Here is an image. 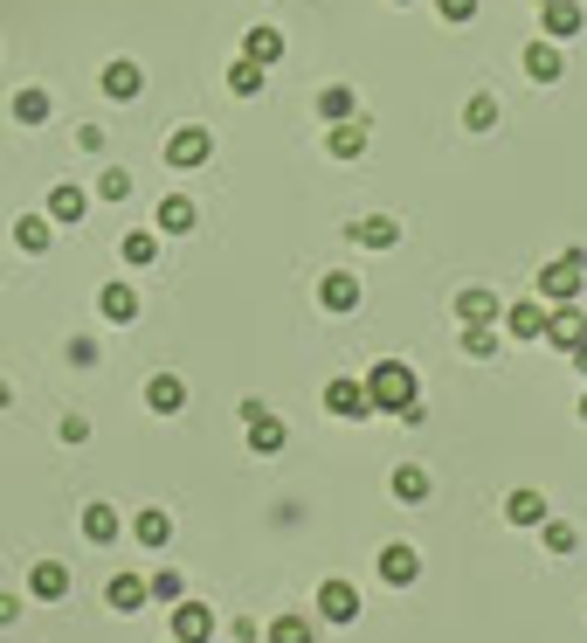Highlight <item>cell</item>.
<instances>
[{"mask_svg":"<svg viewBox=\"0 0 587 643\" xmlns=\"http://www.w3.org/2000/svg\"><path fill=\"white\" fill-rule=\"evenodd\" d=\"M463 125H470V131H490V125H498V98H490V90H477V98L463 104Z\"/></svg>","mask_w":587,"mask_h":643,"instance_id":"cell-35","label":"cell"},{"mask_svg":"<svg viewBox=\"0 0 587 643\" xmlns=\"http://www.w3.org/2000/svg\"><path fill=\"white\" fill-rule=\"evenodd\" d=\"M539 533H546V546H553V554H574V546H580V533H574L566 519H546Z\"/></svg>","mask_w":587,"mask_h":643,"instance_id":"cell-39","label":"cell"},{"mask_svg":"<svg viewBox=\"0 0 587 643\" xmlns=\"http://www.w3.org/2000/svg\"><path fill=\"white\" fill-rule=\"evenodd\" d=\"M326 408H332V415H346V423H367V415H373L367 381H332V388H326Z\"/></svg>","mask_w":587,"mask_h":643,"instance_id":"cell-9","label":"cell"},{"mask_svg":"<svg viewBox=\"0 0 587 643\" xmlns=\"http://www.w3.org/2000/svg\"><path fill=\"white\" fill-rule=\"evenodd\" d=\"M429 491H435V478H429L422 464H401V470H394V499H401V505H422Z\"/></svg>","mask_w":587,"mask_h":643,"instance_id":"cell-26","label":"cell"},{"mask_svg":"<svg viewBox=\"0 0 587 643\" xmlns=\"http://www.w3.org/2000/svg\"><path fill=\"white\" fill-rule=\"evenodd\" d=\"M8 402H14V388H8V381H0V408H8Z\"/></svg>","mask_w":587,"mask_h":643,"instance_id":"cell-43","label":"cell"},{"mask_svg":"<svg viewBox=\"0 0 587 643\" xmlns=\"http://www.w3.org/2000/svg\"><path fill=\"white\" fill-rule=\"evenodd\" d=\"M401 8H408V0H401Z\"/></svg>","mask_w":587,"mask_h":643,"instance_id":"cell-46","label":"cell"},{"mask_svg":"<svg viewBox=\"0 0 587 643\" xmlns=\"http://www.w3.org/2000/svg\"><path fill=\"white\" fill-rule=\"evenodd\" d=\"M367 402H373V415H408L414 408V367L408 361H373Z\"/></svg>","mask_w":587,"mask_h":643,"instance_id":"cell-1","label":"cell"},{"mask_svg":"<svg viewBox=\"0 0 587 643\" xmlns=\"http://www.w3.org/2000/svg\"><path fill=\"white\" fill-rule=\"evenodd\" d=\"M145 595L174 609V602H187V575H180V567H159V575H145Z\"/></svg>","mask_w":587,"mask_h":643,"instance_id":"cell-30","label":"cell"},{"mask_svg":"<svg viewBox=\"0 0 587 643\" xmlns=\"http://www.w3.org/2000/svg\"><path fill=\"white\" fill-rule=\"evenodd\" d=\"M318 305H326V312H353V305H359V277H353V270H326V283H318Z\"/></svg>","mask_w":587,"mask_h":643,"instance_id":"cell-16","label":"cell"},{"mask_svg":"<svg viewBox=\"0 0 587 643\" xmlns=\"http://www.w3.org/2000/svg\"><path fill=\"white\" fill-rule=\"evenodd\" d=\"M84 207H90V194H84V187H49V207H42V215L55 222V229H77V222H84Z\"/></svg>","mask_w":587,"mask_h":643,"instance_id":"cell-8","label":"cell"},{"mask_svg":"<svg viewBox=\"0 0 587 643\" xmlns=\"http://www.w3.org/2000/svg\"><path fill=\"white\" fill-rule=\"evenodd\" d=\"M118 533H125V526H118L111 505H84V540H90V546H111Z\"/></svg>","mask_w":587,"mask_h":643,"instance_id":"cell-27","label":"cell"},{"mask_svg":"<svg viewBox=\"0 0 587 643\" xmlns=\"http://www.w3.org/2000/svg\"><path fill=\"white\" fill-rule=\"evenodd\" d=\"M574 367H580V374H587V339H580V346H574Z\"/></svg>","mask_w":587,"mask_h":643,"instance_id":"cell-42","label":"cell"},{"mask_svg":"<svg viewBox=\"0 0 587 643\" xmlns=\"http://www.w3.org/2000/svg\"><path fill=\"white\" fill-rule=\"evenodd\" d=\"M28 595H35V602H63V595H69V567H63V560H35Z\"/></svg>","mask_w":587,"mask_h":643,"instance_id":"cell-15","label":"cell"},{"mask_svg":"<svg viewBox=\"0 0 587 643\" xmlns=\"http://www.w3.org/2000/svg\"><path fill=\"white\" fill-rule=\"evenodd\" d=\"M539 8H553V0H539Z\"/></svg>","mask_w":587,"mask_h":643,"instance_id":"cell-45","label":"cell"},{"mask_svg":"<svg viewBox=\"0 0 587 643\" xmlns=\"http://www.w3.org/2000/svg\"><path fill=\"white\" fill-rule=\"evenodd\" d=\"M580 277H587V250H560V256L539 270V305H574V298H580Z\"/></svg>","mask_w":587,"mask_h":643,"instance_id":"cell-2","label":"cell"},{"mask_svg":"<svg viewBox=\"0 0 587 643\" xmlns=\"http://www.w3.org/2000/svg\"><path fill=\"white\" fill-rule=\"evenodd\" d=\"M263 643H318V630H311L305 616H277L270 630H263Z\"/></svg>","mask_w":587,"mask_h":643,"instance_id":"cell-32","label":"cell"},{"mask_svg":"<svg viewBox=\"0 0 587 643\" xmlns=\"http://www.w3.org/2000/svg\"><path fill=\"white\" fill-rule=\"evenodd\" d=\"M263 84H270V70H263V63H250V55H242V63L229 70V90H235V98H256Z\"/></svg>","mask_w":587,"mask_h":643,"instance_id":"cell-33","label":"cell"},{"mask_svg":"<svg viewBox=\"0 0 587 643\" xmlns=\"http://www.w3.org/2000/svg\"><path fill=\"white\" fill-rule=\"evenodd\" d=\"M373 567H381V581H387V589H408V581L422 575V554H414L408 540H387V546H381V560H373Z\"/></svg>","mask_w":587,"mask_h":643,"instance_id":"cell-5","label":"cell"},{"mask_svg":"<svg viewBox=\"0 0 587 643\" xmlns=\"http://www.w3.org/2000/svg\"><path fill=\"white\" fill-rule=\"evenodd\" d=\"M580 423H587V394H580Z\"/></svg>","mask_w":587,"mask_h":643,"instance_id":"cell-44","label":"cell"},{"mask_svg":"<svg viewBox=\"0 0 587 643\" xmlns=\"http://www.w3.org/2000/svg\"><path fill=\"white\" fill-rule=\"evenodd\" d=\"M326 153H332V160H359V153H367V125H359V118L326 125Z\"/></svg>","mask_w":587,"mask_h":643,"instance_id":"cell-21","label":"cell"},{"mask_svg":"<svg viewBox=\"0 0 587 643\" xmlns=\"http://www.w3.org/2000/svg\"><path fill=\"white\" fill-rule=\"evenodd\" d=\"M104 602H111L118 616H139L145 602H153V595H145V575H111V581H104Z\"/></svg>","mask_w":587,"mask_h":643,"instance_id":"cell-11","label":"cell"},{"mask_svg":"<svg viewBox=\"0 0 587 643\" xmlns=\"http://www.w3.org/2000/svg\"><path fill=\"white\" fill-rule=\"evenodd\" d=\"M318 118H326V125H346V118H353V90H346V84H326V90H318Z\"/></svg>","mask_w":587,"mask_h":643,"instance_id":"cell-31","label":"cell"},{"mask_svg":"<svg viewBox=\"0 0 587 643\" xmlns=\"http://www.w3.org/2000/svg\"><path fill=\"white\" fill-rule=\"evenodd\" d=\"M49 111H55V98H49L42 84L14 90V125H49Z\"/></svg>","mask_w":587,"mask_h":643,"instance_id":"cell-22","label":"cell"},{"mask_svg":"<svg viewBox=\"0 0 587 643\" xmlns=\"http://www.w3.org/2000/svg\"><path fill=\"white\" fill-rule=\"evenodd\" d=\"M14 242H22L28 256H42L49 242H55V222L49 215H22V222H14Z\"/></svg>","mask_w":587,"mask_h":643,"instance_id":"cell-28","label":"cell"},{"mask_svg":"<svg viewBox=\"0 0 587 643\" xmlns=\"http://www.w3.org/2000/svg\"><path fill=\"white\" fill-rule=\"evenodd\" d=\"M139 90H145L139 63H104V98H111V104H131Z\"/></svg>","mask_w":587,"mask_h":643,"instance_id":"cell-20","label":"cell"},{"mask_svg":"<svg viewBox=\"0 0 587 643\" xmlns=\"http://www.w3.org/2000/svg\"><path fill=\"white\" fill-rule=\"evenodd\" d=\"M546 339H553L560 353H574L580 339H587V318H580V305H553V312H546Z\"/></svg>","mask_w":587,"mask_h":643,"instance_id":"cell-7","label":"cell"},{"mask_svg":"<svg viewBox=\"0 0 587 643\" xmlns=\"http://www.w3.org/2000/svg\"><path fill=\"white\" fill-rule=\"evenodd\" d=\"M463 353L470 361H490L498 353V326H463Z\"/></svg>","mask_w":587,"mask_h":643,"instance_id":"cell-36","label":"cell"},{"mask_svg":"<svg viewBox=\"0 0 587 643\" xmlns=\"http://www.w3.org/2000/svg\"><path fill=\"white\" fill-rule=\"evenodd\" d=\"M145 408H153V415H180L187 408V381H180V374H153V381H145Z\"/></svg>","mask_w":587,"mask_h":643,"instance_id":"cell-12","label":"cell"},{"mask_svg":"<svg viewBox=\"0 0 587 643\" xmlns=\"http://www.w3.org/2000/svg\"><path fill=\"white\" fill-rule=\"evenodd\" d=\"M118 250H125V263H153V256H159V236H153V229H131Z\"/></svg>","mask_w":587,"mask_h":643,"instance_id":"cell-37","label":"cell"},{"mask_svg":"<svg viewBox=\"0 0 587 643\" xmlns=\"http://www.w3.org/2000/svg\"><path fill=\"white\" fill-rule=\"evenodd\" d=\"M505 332H511V339H546V305H539V298L505 305Z\"/></svg>","mask_w":587,"mask_h":643,"instance_id":"cell-17","label":"cell"},{"mask_svg":"<svg viewBox=\"0 0 587 643\" xmlns=\"http://www.w3.org/2000/svg\"><path fill=\"white\" fill-rule=\"evenodd\" d=\"M505 519H511V526H546L553 513H546L539 491H511V499H505Z\"/></svg>","mask_w":587,"mask_h":643,"instance_id":"cell-25","label":"cell"},{"mask_svg":"<svg viewBox=\"0 0 587 643\" xmlns=\"http://www.w3.org/2000/svg\"><path fill=\"white\" fill-rule=\"evenodd\" d=\"M242 55H250V63H263V70L283 63V28H250V35H242Z\"/></svg>","mask_w":587,"mask_h":643,"instance_id":"cell-24","label":"cell"},{"mask_svg":"<svg viewBox=\"0 0 587 643\" xmlns=\"http://www.w3.org/2000/svg\"><path fill=\"white\" fill-rule=\"evenodd\" d=\"M353 242H359V250H394V242H401V222H394V215H367V222H353Z\"/></svg>","mask_w":587,"mask_h":643,"instance_id":"cell-18","label":"cell"},{"mask_svg":"<svg viewBox=\"0 0 587 643\" xmlns=\"http://www.w3.org/2000/svg\"><path fill=\"white\" fill-rule=\"evenodd\" d=\"M14 616H22V602H14V595H0V630H8Z\"/></svg>","mask_w":587,"mask_h":643,"instance_id":"cell-41","label":"cell"},{"mask_svg":"<svg viewBox=\"0 0 587 643\" xmlns=\"http://www.w3.org/2000/svg\"><path fill=\"white\" fill-rule=\"evenodd\" d=\"M318 616H326V622H353L359 616V589H353V581H318Z\"/></svg>","mask_w":587,"mask_h":643,"instance_id":"cell-6","label":"cell"},{"mask_svg":"<svg viewBox=\"0 0 587 643\" xmlns=\"http://www.w3.org/2000/svg\"><path fill=\"white\" fill-rule=\"evenodd\" d=\"M166 643H174V636H166Z\"/></svg>","mask_w":587,"mask_h":643,"instance_id":"cell-47","label":"cell"},{"mask_svg":"<svg viewBox=\"0 0 587 643\" xmlns=\"http://www.w3.org/2000/svg\"><path fill=\"white\" fill-rule=\"evenodd\" d=\"M166 636H174V643H207V636H215V609H207V602H174Z\"/></svg>","mask_w":587,"mask_h":643,"instance_id":"cell-4","label":"cell"},{"mask_svg":"<svg viewBox=\"0 0 587 643\" xmlns=\"http://www.w3.org/2000/svg\"><path fill=\"white\" fill-rule=\"evenodd\" d=\"M131 533H139L145 546H166V540H174V519H166V505H145V513L131 519Z\"/></svg>","mask_w":587,"mask_h":643,"instance_id":"cell-29","label":"cell"},{"mask_svg":"<svg viewBox=\"0 0 587 643\" xmlns=\"http://www.w3.org/2000/svg\"><path fill=\"white\" fill-rule=\"evenodd\" d=\"M457 318L463 326H498V291H484V283L457 291Z\"/></svg>","mask_w":587,"mask_h":643,"instance_id":"cell-13","label":"cell"},{"mask_svg":"<svg viewBox=\"0 0 587 643\" xmlns=\"http://www.w3.org/2000/svg\"><path fill=\"white\" fill-rule=\"evenodd\" d=\"M98 312L111 318V326H131V318H139V291H131V283H104V291H98Z\"/></svg>","mask_w":587,"mask_h":643,"instance_id":"cell-19","label":"cell"},{"mask_svg":"<svg viewBox=\"0 0 587 643\" xmlns=\"http://www.w3.org/2000/svg\"><path fill=\"white\" fill-rule=\"evenodd\" d=\"M250 450H256V457H277V450H283V423H277V415L250 423Z\"/></svg>","mask_w":587,"mask_h":643,"instance_id":"cell-34","label":"cell"},{"mask_svg":"<svg viewBox=\"0 0 587 643\" xmlns=\"http://www.w3.org/2000/svg\"><path fill=\"white\" fill-rule=\"evenodd\" d=\"M153 222H159L166 236H187L201 215H194V201H187V194H159V215H153Z\"/></svg>","mask_w":587,"mask_h":643,"instance_id":"cell-23","label":"cell"},{"mask_svg":"<svg viewBox=\"0 0 587 643\" xmlns=\"http://www.w3.org/2000/svg\"><path fill=\"white\" fill-rule=\"evenodd\" d=\"M539 28H546V42H566V35L587 28V14L574 8V0H553V8H539Z\"/></svg>","mask_w":587,"mask_h":643,"instance_id":"cell-14","label":"cell"},{"mask_svg":"<svg viewBox=\"0 0 587 643\" xmlns=\"http://www.w3.org/2000/svg\"><path fill=\"white\" fill-rule=\"evenodd\" d=\"M525 77H533V84H560V77H566V55H560V42H546V35H539V42L525 49Z\"/></svg>","mask_w":587,"mask_h":643,"instance_id":"cell-10","label":"cell"},{"mask_svg":"<svg viewBox=\"0 0 587 643\" xmlns=\"http://www.w3.org/2000/svg\"><path fill=\"white\" fill-rule=\"evenodd\" d=\"M435 8H443V22H449V28H463L470 14H477V0H435Z\"/></svg>","mask_w":587,"mask_h":643,"instance_id":"cell-40","label":"cell"},{"mask_svg":"<svg viewBox=\"0 0 587 643\" xmlns=\"http://www.w3.org/2000/svg\"><path fill=\"white\" fill-rule=\"evenodd\" d=\"M131 194V174H125V166H104V174H98V201H125Z\"/></svg>","mask_w":587,"mask_h":643,"instance_id":"cell-38","label":"cell"},{"mask_svg":"<svg viewBox=\"0 0 587 643\" xmlns=\"http://www.w3.org/2000/svg\"><path fill=\"white\" fill-rule=\"evenodd\" d=\"M215 160V139H207L201 125H180L174 139H166V166H187V174H194V166H207Z\"/></svg>","mask_w":587,"mask_h":643,"instance_id":"cell-3","label":"cell"}]
</instances>
